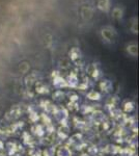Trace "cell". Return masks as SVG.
<instances>
[{"instance_id":"cell-18","label":"cell","mask_w":139,"mask_h":156,"mask_svg":"<svg viewBox=\"0 0 139 156\" xmlns=\"http://www.w3.org/2000/svg\"><path fill=\"white\" fill-rule=\"evenodd\" d=\"M64 97H65V93L62 92L61 90H55L52 95V99L54 100V101H62V100L64 99Z\"/></svg>"},{"instance_id":"cell-4","label":"cell","mask_w":139,"mask_h":156,"mask_svg":"<svg viewBox=\"0 0 139 156\" xmlns=\"http://www.w3.org/2000/svg\"><path fill=\"white\" fill-rule=\"evenodd\" d=\"M70 131H71V126L69 124H67V125H60L55 133H56V136L58 140H65L70 136Z\"/></svg>"},{"instance_id":"cell-23","label":"cell","mask_w":139,"mask_h":156,"mask_svg":"<svg viewBox=\"0 0 139 156\" xmlns=\"http://www.w3.org/2000/svg\"><path fill=\"white\" fill-rule=\"evenodd\" d=\"M6 149H5V144L2 140H0V156H6Z\"/></svg>"},{"instance_id":"cell-13","label":"cell","mask_w":139,"mask_h":156,"mask_svg":"<svg viewBox=\"0 0 139 156\" xmlns=\"http://www.w3.org/2000/svg\"><path fill=\"white\" fill-rule=\"evenodd\" d=\"M100 89L103 93H105V94H109L111 90H112L113 87L110 80H102V81L100 82Z\"/></svg>"},{"instance_id":"cell-16","label":"cell","mask_w":139,"mask_h":156,"mask_svg":"<svg viewBox=\"0 0 139 156\" xmlns=\"http://www.w3.org/2000/svg\"><path fill=\"white\" fill-rule=\"evenodd\" d=\"M136 144L134 145H130L126 148H123L122 150V154L123 156H135L136 154Z\"/></svg>"},{"instance_id":"cell-20","label":"cell","mask_w":139,"mask_h":156,"mask_svg":"<svg viewBox=\"0 0 139 156\" xmlns=\"http://www.w3.org/2000/svg\"><path fill=\"white\" fill-rule=\"evenodd\" d=\"M40 120H41L42 122L44 123L45 126H47V125L52 124V119L49 117V115L46 114V112H43V114L41 115V117H40Z\"/></svg>"},{"instance_id":"cell-12","label":"cell","mask_w":139,"mask_h":156,"mask_svg":"<svg viewBox=\"0 0 139 156\" xmlns=\"http://www.w3.org/2000/svg\"><path fill=\"white\" fill-rule=\"evenodd\" d=\"M123 114H131V112H134L135 109V103L131 100H126V101L123 102Z\"/></svg>"},{"instance_id":"cell-24","label":"cell","mask_w":139,"mask_h":156,"mask_svg":"<svg viewBox=\"0 0 139 156\" xmlns=\"http://www.w3.org/2000/svg\"><path fill=\"white\" fill-rule=\"evenodd\" d=\"M68 108L70 110H79V103H74V102H69L68 103Z\"/></svg>"},{"instance_id":"cell-14","label":"cell","mask_w":139,"mask_h":156,"mask_svg":"<svg viewBox=\"0 0 139 156\" xmlns=\"http://www.w3.org/2000/svg\"><path fill=\"white\" fill-rule=\"evenodd\" d=\"M86 99L90 100V101H100L102 99V94L98 90H92L86 94Z\"/></svg>"},{"instance_id":"cell-11","label":"cell","mask_w":139,"mask_h":156,"mask_svg":"<svg viewBox=\"0 0 139 156\" xmlns=\"http://www.w3.org/2000/svg\"><path fill=\"white\" fill-rule=\"evenodd\" d=\"M22 140H23V144L25 146H28L30 148L33 147V145L35 144L34 138L32 137L31 135H30V133L27 131H24L22 133Z\"/></svg>"},{"instance_id":"cell-6","label":"cell","mask_w":139,"mask_h":156,"mask_svg":"<svg viewBox=\"0 0 139 156\" xmlns=\"http://www.w3.org/2000/svg\"><path fill=\"white\" fill-rule=\"evenodd\" d=\"M40 106L43 110H44V112H46L48 115H52L53 110H54L55 108V104H53L51 101H49V100H42L41 102H40Z\"/></svg>"},{"instance_id":"cell-7","label":"cell","mask_w":139,"mask_h":156,"mask_svg":"<svg viewBox=\"0 0 139 156\" xmlns=\"http://www.w3.org/2000/svg\"><path fill=\"white\" fill-rule=\"evenodd\" d=\"M31 131L35 135V136H37V137H40V138L44 137L45 135H46V131H45L44 125L37 124V123H35L33 126L31 127Z\"/></svg>"},{"instance_id":"cell-17","label":"cell","mask_w":139,"mask_h":156,"mask_svg":"<svg viewBox=\"0 0 139 156\" xmlns=\"http://www.w3.org/2000/svg\"><path fill=\"white\" fill-rule=\"evenodd\" d=\"M97 109L93 105H82L79 108V110L82 112V115H92L95 110Z\"/></svg>"},{"instance_id":"cell-10","label":"cell","mask_w":139,"mask_h":156,"mask_svg":"<svg viewBox=\"0 0 139 156\" xmlns=\"http://www.w3.org/2000/svg\"><path fill=\"white\" fill-rule=\"evenodd\" d=\"M53 84L56 89H64V87H68V83H67V80L64 78H62L61 76L57 75V76L54 77L53 79Z\"/></svg>"},{"instance_id":"cell-5","label":"cell","mask_w":139,"mask_h":156,"mask_svg":"<svg viewBox=\"0 0 139 156\" xmlns=\"http://www.w3.org/2000/svg\"><path fill=\"white\" fill-rule=\"evenodd\" d=\"M120 103V98L117 96H111L106 100L105 103V108L108 110V112H111L112 109H115L116 106Z\"/></svg>"},{"instance_id":"cell-27","label":"cell","mask_w":139,"mask_h":156,"mask_svg":"<svg viewBox=\"0 0 139 156\" xmlns=\"http://www.w3.org/2000/svg\"><path fill=\"white\" fill-rule=\"evenodd\" d=\"M128 51H129V53H130V54L136 55V54H137V47H136V46H130L128 48Z\"/></svg>"},{"instance_id":"cell-9","label":"cell","mask_w":139,"mask_h":156,"mask_svg":"<svg viewBox=\"0 0 139 156\" xmlns=\"http://www.w3.org/2000/svg\"><path fill=\"white\" fill-rule=\"evenodd\" d=\"M69 144L72 145V146H78L80 145L82 143V140H83V135L82 133H75V134H73L72 136H69Z\"/></svg>"},{"instance_id":"cell-8","label":"cell","mask_w":139,"mask_h":156,"mask_svg":"<svg viewBox=\"0 0 139 156\" xmlns=\"http://www.w3.org/2000/svg\"><path fill=\"white\" fill-rule=\"evenodd\" d=\"M34 90H35V92H36L37 94H40V95H46V94H48V93L50 92L48 85L43 83V82H40V81L35 82Z\"/></svg>"},{"instance_id":"cell-21","label":"cell","mask_w":139,"mask_h":156,"mask_svg":"<svg viewBox=\"0 0 139 156\" xmlns=\"http://www.w3.org/2000/svg\"><path fill=\"white\" fill-rule=\"evenodd\" d=\"M70 56H71V58H72L73 60L79 58V57H80V51L78 49H76V48L72 49V50H71V52H70Z\"/></svg>"},{"instance_id":"cell-19","label":"cell","mask_w":139,"mask_h":156,"mask_svg":"<svg viewBox=\"0 0 139 156\" xmlns=\"http://www.w3.org/2000/svg\"><path fill=\"white\" fill-rule=\"evenodd\" d=\"M40 120V115L37 114V112L34 108H30L29 109V121L31 123H36Z\"/></svg>"},{"instance_id":"cell-25","label":"cell","mask_w":139,"mask_h":156,"mask_svg":"<svg viewBox=\"0 0 139 156\" xmlns=\"http://www.w3.org/2000/svg\"><path fill=\"white\" fill-rule=\"evenodd\" d=\"M6 130H7V125L3 122H0V134L6 136Z\"/></svg>"},{"instance_id":"cell-15","label":"cell","mask_w":139,"mask_h":156,"mask_svg":"<svg viewBox=\"0 0 139 156\" xmlns=\"http://www.w3.org/2000/svg\"><path fill=\"white\" fill-rule=\"evenodd\" d=\"M54 156H72V152L68 146H60L56 150Z\"/></svg>"},{"instance_id":"cell-26","label":"cell","mask_w":139,"mask_h":156,"mask_svg":"<svg viewBox=\"0 0 139 156\" xmlns=\"http://www.w3.org/2000/svg\"><path fill=\"white\" fill-rule=\"evenodd\" d=\"M87 150H88V154H89V155H96L98 153V148L95 147V146L87 148Z\"/></svg>"},{"instance_id":"cell-28","label":"cell","mask_w":139,"mask_h":156,"mask_svg":"<svg viewBox=\"0 0 139 156\" xmlns=\"http://www.w3.org/2000/svg\"><path fill=\"white\" fill-rule=\"evenodd\" d=\"M0 115H1V112H0Z\"/></svg>"},{"instance_id":"cell-1","label":"cell","mask_w":139,"mask_h":156,"mask_svg":"<svg viewBox=\"0 0 139 156\" xmlns=\"http://www.w3.org/2000/svg\"><path fill=\"white\" fill-rule=\"evenodd\" d=\"M52 115L60 125L69 124V123H68L69 122V110H68V108L55 105V108H54V110H53Z\"/></svg>"},{"instance_id":"cell-2","label":"cell","mask_w":139,"mask_h":156,"mask_svg":"<svg viewBox=\"0 0 139 156\" xmlns=\"http://www.w3.org/2000/svg\"><path fill=\"white\" fill-rule=\"evenodd\" d=\"M22 114H23V108H22L21 105H19V104L12 105L11 107V109L6 112L5 120L9 121V122H12V121L19 119L22 115Z\"/></svg>"},{"instance_id":"cell-3","label":"cell","mask_w":139,"mask_h":156,"mask_svg":"<svg viewBox=\"0 0 139 156\" xmlns=\"http://www.w3.org/2000/svg\"><path fill=\"white\" fill-rule=\"evenodd\" d=\"M5 149H6V153L9 156H14L17 153H20L22 150H23V146L21 144H18L15 140H11V142L6 143L5 144Z\"/></svg>"},{"instance_id":"cell-22","label":"cell","mask_w":139,"mask_h":156,"mask_svg":"<svg viewBox=\"0 0 139 156\" xmlns=\"http://www.w3.org/2000/svg\"><path fill=\"white\" fill-rule=\"evenodd\" d=\"M69 102H74V103H79V100L80 98L78 96L77 94H75V93H71L69 95Z\"/></svg>"}]
</instances>
